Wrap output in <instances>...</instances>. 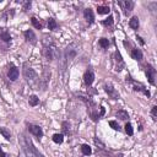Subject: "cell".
Returning <instances> with one entry per match:
<instances>
[{"label": "cell", "instance_id": "obj_1", "mask_svg": "<svg viewBox=\"0 0 157 157\" xmlns=\"http://www.w3.org/2000/svg\"><path fill=\"white\" fill-rule=\"evenodd\" d=\"M76 48H77L76 43H71L70 46L66 47L65 52H64V58H63V60H64L63 70L66 69V64H68L69 61H71L72 59H74V58H75V55L77 54V49H76Z\"/></svg>", "mask_w": 157, "mask_h": 157}, {"label": "cell", "instance_id": "obj_2", "mask_svg": "<svg viewBox=\"0 0 157 157\" xmlns=\"http://www.w3.org/2000/svg\"><path fill=\"white\" fill-rule=\"evenodd\" d=\"M24 76H25V78L27 80V82H28V83H35L38 80L37 72L33 69H31V68H26L24 70Z\"/></svg>", "mask_w": 157, "mask_h": 157}, {"label": "cell", "instance_id": "obj_3", "mask_svg": "<svg viewBox=\"0 0 157 157\" xmlns=\"http://www.w3.org/2000/svg\"><path fill=\"white\" fill-rule=\"evenodd\" d=\"M118 5L122 8L125 15H129L130 11L134 9V3L130 1V0H120V1H118Z\"/></svg>", "mask_w": 157, "mask_h": 157}, {"label": "cell", "instance_id": "obj_4", "mask_svg": "<svg viewBox=\"0 0 157 157\" xmlns=\"http://www.w3.org/2000/svg\"><path fill=\"white\" fill-rule=\"evenodd\" d=\"M28 130H30V133L33 134V135H35L38 140L43 136V130H42V128H41V126H38V125L28 124Z\"/></svg>", "mask_w": 157, "mask_h": 157}, {"label": "cell", "instance_id": "obj_5", "mask_svg": "<svg viewBox=\"0 0 157 157\" xmlns=\"http://www.w3.org/2000/svg\"><path fill=\"white\" fill-rule=\"evenodd\" d=\"M146 76L149 78V81L151 85H155V76H156V70L154 69L152 65L147 64L146 65Z\"/></svg>", "mask_w": 157, "mask_h": 157}, {"label": "cell", "instance_id": "obj_6", "mask_svg": "<svg viewBox=\"0 0 157 157\" xmlns=\"http://www.w3.org/2000/svg\"><path fill=\"white\" fill-rule=\"evenodd\" d=\"M24 36H25V39H26L27 42H30L31 44H36V42H37V37H36L35 32H33L32 30H27V31H25Z\"/></svg>", "mask_w": 157, "mask_h": 157}, {"label": "cell", "instance_id": "obj_7", "mask_svg": "<svg viewBox=\"0 0 157 157\" xmlns=\"http://www.w3.org/2000/svg\"><path fill=\"white\" fill-rule=\"evenodd\" d=\"M104 91L107 92L109 96L113 98V99H117V98H119V93H118L115 90H114V87L110 85V83H107V85H104Z\"/></svg>", "mask_w": 157, "mask_h": 157}, {"label": "cell", "instance_id": "obj_8", "mask_svg": "<svg viewBox=\"0 0 157 157\" xmlns=\"http://www.w3.org/2000/svg\"><path fill=\"white\" fill-rule=\"evenodd\" d=\"M94 80V74L92 70H87L85 74H83V81H85V83L87 86H91L92 82Z\"/></svg>", "mask_w": 157, "mask_h": 157}, {"label": "cell", "instance_id": "obj_9", "mask_svg": "<svg viewBox=\"0 0 157 157\" xmlns=\"http://www.w3.org/2000/svg\"><path fill=\"white\" fill-rule=\"evenodd\" d=\"M19 69L16 66H11V69H9V72H8V77L10 78L11 81H16L19 78Z\"/></svg>", "mask_w": 157, "mask_h": 157}, {"label": "cell", "instance_id": "obj_10", "mask_svg": "<svg viewBox=\"0 0 157 157\" xmlns=\"http://www.w3.org/2000/svg\"><path fill=\"white\" fill-rule=\"evenodd\" d=\"M83 17H85V20L88 22L90 25L92 24V22L94 21V16H93V11L91 9H85V11H83Z\"/></svg>", "mask_w": 157, "mask_h": 157}, {"label": "cell", "instance_id": "obj_11", "mask_svg": "<svg viewBox=\"0 0 157 157\" xmlns=\"http://www.w3.org/2000/svg\"><path fill=\"white\" fill-rule=\"evenodd\" d=\"M0 38H1L4 42H6V43H10V42H11V36H10V33L8 32V30L3 28V27H0Z\"/></svg>", "mask_w": 157, "mask_h": 157}, {"label": "cell", "instance_id": "obj_12", "mask_svg": "<svg viewBox=\"0 0 157 157\" xmlns=\"http://www.w3.org/2000/svg\"><path fill=\"white\" fill-rule=\"evenodd\" d=\"M131 58L135 59V60H138V61H140V60L142 59V52H141L140 49H138V48L133 49V50H131Z\"/></svg>", "mask_w": 157, "mask_h": 157}, {"label": "cell", "instance_id": "obj_13", "mask_svg": "<svg viewBox=\"0 0 157 157\" xmlns=\"http://www.w3.org/2000/svg\"><path fill=\"white\" fill-rule=\"evenodd\" d=\"M139 19H138V16H134V17L130 19V21H129V26L131 27L133 30H138L139 28Z\"/></svg>", "mask_w": 157, "mask_h": 157}, {"label": "cell", "instance_id": "obj_14", "mask_svg": "<svg viewBox=\"0 0 157 157\" xmlns=\"http://www.w3.org/2000/svg\"><path fill=\"white\" fill-rule=\"evenodd\" d=\"M28 103H30V106H31V107H36V106L39 103V98L36 96V94H32V96H30Z\"/></svg>", "mask_w": 157, "mask_h": 157}, {"label": "cell", "instance_id": "obj_15", "mask_svg": "<svg viewBox=\"0 0 157 157\" xmlns=\"http://www.w3.org/2000/svg\"><path fill=\"white\" fill-rule=\"evenodd\" d=\"M52 139H53V141H54L55 144H63V141H64V135H63V134H54Z\"/></svg>", "mask_w": 157, "mask_h": 157}, {"label": "cell", "instance_id": "obj_16", "mask_svg": "<svg viewBox=\"0 0 157 157\" xmlns=\"http://www.w3.org/2000/svg\"><path fill=\"white\" fill-rule=\"evenodd\" d=\"M115 61H117V63H119V70H122L123 68H124V61H123V59H122V55H120V53L119 52H118V50H117V52H115Z\"/></svg>", "mask_w": 157, "mask_h": 157}, {"label": "cell", "instance_id": "obj_17", "mask_svg": "<svg viewBox=\"0 0 157 157\" xmlns=\"http://www.w3.org/2000/svg\"><path fill=\"white\" fill-rule=\"evenodd\" d=\"M115 115L119 118V119H122V120H126L128 118H129L128 112H125V110H118L117 113H115Z\"/></svg>", "mask_w": 157, "mask_h": 157}, {"label": "cell", "instance_id": "obj_18", "mask_svg": "<svg viewBox=\"0 0 157 157\" xmlns=\"http://www.w3.org/2000/svg\"><path fill=\"white\" fill-rule=\"evenodd\" d=\"M57 27H58V24H57V21H55L54 19L50 17L48 20V28L50 31H54V30H57Z\"/></svg>", "mask_w": 157, "mask_h": 157}, {"label": "cell", "instance_id": "obj_19", "mask_svg": "<svg viewBox=\"0 0 157 157\" xmlns=\"http://www.w3.org/2000/svg\"><path fill=\"white\" fill-rule=\"evenodd\" d=\"M109 11H110V9L108 8V6H98L97 8V13L99 14V15H106V14H109Z\"/></svg>", "mask_w": 157, "mask_h": 157}, {"label": "cell", "instance_id": "obj_20", "mask_svg": "<svg viewBox=\"0 0 157 157\" xmlns=\"http://www.w3.org/2000/svg\"><path fill=\"white\" fill-rule=\"evenodd\" d=\"M81 151H82V154L85 155V156H90L92 154V150H91V147L88 146V145H82L81 146Z\"/></svg>", "mask_w": 157, "mask_h": 157}, {"label": "cell", "instance_id": "obj_21", "mask_svg": "<svg viewBox=\"0 0 157 157\" xmlns=\"http://www.w3.org/2000/svg\"><path fill=\"white\" fill-rule=\"evenodd\" d=\"M0 134H3V136L6 139V140H10L11 139V134H10V131L8 130L6 128H0Z\"/></svg>", "mask_w": 157, "mask_h": 157}, {"label": "cell", "instance_id": "obj_22", "mask_svg": "<svg viewBox=\"0 0 157 157\" xmlns=\"http://www.w3.org/2000/svg\"><path fill=\"white\" fill-rule=\"evenodd\" d=\"M31 22H32L33 27H36L37 30H42V24H41V22H39L36 17H32V19H31Z\"/></svg>", "mask_w": 157, "mask_h": 157}, {"label": "cell", "instance_id": "obj_23", "mask_svg": "<svg viewBox=\"0 0 157 157\" xmlns=\"http://www.w3.org/2000/svg\"><path fill=\"white\" fill-rule=\"evenodd\" d=\"M98 43H99V46L102 48H108L109 47V41L107 38H101Z\"/></svg>", "mask_w": 157, "mask_h": 157}, {"label": "cell", "instance_id": "obj_24", "mask_svg": "<svg viewBox=\"0 0 157 157\" xmlns=\"http://www.w3.org/2000/svg\"><path fill=\"white\" fill-rule=\"evenodd\" d=\"M125 133L128 134V135H133L134 134V129H133V125L130 124V123H126L125 124Z\"/></svg>", "mask_w": 157, "mask_h": 157}, {"label": "cell", "instance_id": "obj_25", "mask_svg": "<svg viewBox=\"0 0 157 157\" xmlns=\"http://www.w3.org/2000/svg\"><path fill=\"white\" fill-rule=\"evenodd\" d=\"M17 157H32V154L28 150H26V149H24L21 151V152L19 154V156Z\"/></svg>", "mask_w": 157, "mask_h": 157}, {"label": "cell", "instance_id": "obj_26", "mask_svg": "<svg viewBox=\"0 0 157 157\" xmlns=\"http://www.w3.org/2000/svg\"><path fill=\"white\" fill-rule=\"evenodd\" d=\"M109 126H110L112 129H114V130H118V131L120 130V126H119V124H118L115 120H110V122H109Z\"/></svg>", "mask_w": 157, "mask_h": 157}, {"label": "cell", "instance_id": "obj_27", "mask_svg": "<svg viewBox=\"0 0 157 157\" xmlns=\"http://www.w3.org/2000/svg\"><path fill=\"white\" fill-rule=\"evenodd\" d=\"M102 24L104 26H112V25H113V16H108V19H106Z\"/></svg>", "mask_w": 157, "mask_h": 157}, {"label": "cell", "instance_id": "obj_28", "mask_svg": "<svg viewBox=\"0 0 157 157\" xmlns=\"http://www.w3.org/2000/svg\"><path fill=\"white\" fill-rule=\"evenodd\" d=\"M151 114H152L154 119H156V118H157V107H156V106H154L152 109H151Z\"/></svg>", "mask_w": 157, "mask_h": 157}, {"label": "cell", "instance_id": "obj_29", "mask_svg": "<svg viewBox=\"0 0 157 157\" xmlns=\"http://www.w3.org/2000/svg\"><path fill=\"white\" fill-rule=\"evenodd\" d=\"M94 144H96V145H97V146H98V145H99V149H104V145H103L102 142H101V141H99V140H97V139H94Z\"/></svg>", "mask_w": 157, "mask_h": 157}, {"label": "cell", "instance_id": "obj_30", "mask_svg": "<svg viewBox=\"0 0 157 157\" xmlns=\"http://www.w3.org/2000/svg\"><path fill=\"white\" fill-rule=\"evenodd\" d=\"M63 129H64L65 131H68V123H66V122L63 123ZM68 133H69V131H68Z\"/></svg>", "mask_w": 157, "mask_h": 157}, {"label": "cell", "instance_id": "obj_31", "mask_svg": "<svg viewBox=\"0 0 157 157\" xmlns=\"http://www.w3.org/2000/svg\"><path fill=\"white\" fill-rule=\"evenodd\" d=\"M0 157H8V155L1 150V147H0Z\"/></svg>", "mask_w": 157, "mask_h": 157}, {"label": "cell", "instance_id": "obj_32", "mask_svg": "<svg viewBox=\"0 0 157 157\" xmlns=\"http://www.w3.org/2000/svg\"><path fill=\"white\" fill-rule=\"evenodd\" d=\"M136 38H138V39H139V42H140V43H141V44H145V42H144V41H142V38H141V37H139V36H138V37H136Z\"/></svg>", "mask_w": 157, "mask_h": 157}]
</instances>
